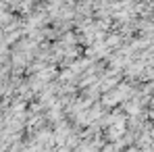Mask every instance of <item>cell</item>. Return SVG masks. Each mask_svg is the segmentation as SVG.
Segmentation results:
<instances>
[]
</instances>
